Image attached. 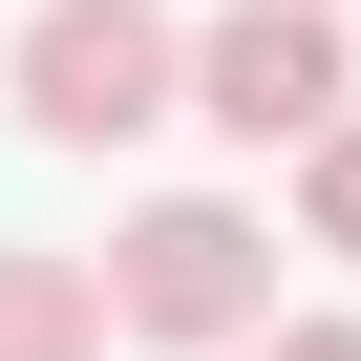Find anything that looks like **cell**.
I'll return each mask as SVG.
<instances>
[{"mask_svg":"<svg viewBox=\"0 0 361 361\" xmlns=\"http://www.w3.org/2000/svg\"><path fill=\"white\" fill-rule=\"evenodd\" d=\"M85 276H106V340H192V361H234V340L276 319V234H255L234 192H149Z\"/></svg>","mask_w":361,"mask_h":361,"instance_id":"6da1fadb","label":"cell"},{"mask_svg":"<svg viewBox=\"0 0 361 361\" xmlns=\"http://www.w3.org/2000/svg\"><path fill=\"white\" fill-rule=\"evenodd\" d=\"M170 64H192V22H170V0H43L0 106H22L43 149H128V128L170 106Z\"/></svg>","mask_w":361,"mask_h":361,"instance_id":"7a4b0ae2","label":"cell"},{"mask_svg":"<svg viewBox=\"0 0 361 361\" xmlns=\"http://www.w3.org/2000/svg\"><path fill=\"white\" fill-rule=\"evenodd\" d=\"M340 85H361L340 64V0H234V22H192V64H170V106H213L234 149H298Z\"/></svg>","mask_w":361,"mask_h":361,"instance_id":"3957f363","label":"cell"},{"mask_svg":"<svg viewBox=\"0 0 361 361\" xmlns=\"http://www.w3.org/2000/svg\"><path fill=\"white\" fill-rule=\"evenodd\" d=\"M0 361H106V276L43 255V234H0Z\"/></svg>","mask_w":361,"mask_h":361,"instance_id":"277c9868","label":"cell"},{"mask_svg":"<svg viewBox=\"0 0 361 361\" xmlns=\"http://www.w3.org/2000/svg\"><path fill=\"white\" fill-rule=\"evenodd\" d=\"M298 234H319V255H361V106H319V128H298Z\"/></svg>","mask_w":361,"mask_h":361,"instance_id":"5b68a950","label":"cell"},{"mask_svg":"<svg viewBox=\"0 0 361 361\" xmlns=\"http://www.w3.org/2000/svg\"><path fill=\"white\" fill-rule=\"evenodd\" d=\"M234 361H361V319H255Z\"/></svg>","mask_w":361,"mask_h":361,"instance_id":"8992f818","label":"cell"}]
</instances>
